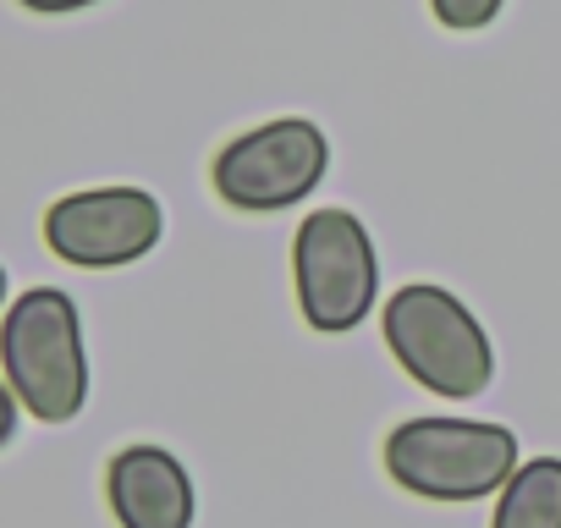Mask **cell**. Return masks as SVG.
Returning <instances> with one entry per match:
<instances>
[{
	"mask_svg": "<svg viewBox=\"0 0 561 528\" xmlns=\"http://www.w3.org/2000/svg\"><path fill=\"white\" fill-rule=\"evenodd\" d=\"M0 364L7 386L39 424H67L89 402V353L78 303L61 287L23 292L0 320Z\"/></svg>",
	"mask_w": 561,
	"mask_h": 528,
	"instance_id": "obj_1",
	"label": "cell"
},
{
	"mask_svg": "<svg viewBox=\"0 0 561 528\" xmlns=\"http://www.w3.org/2000/svg\"><path fill=\"white\" fill-rule=\"evenodd\" d=\"M386 473L424 501H479L517 473V435L479 418H408L386 440Z\"/></svg>",
	"mask_w": 561,
	"mask_h": 528,
	"instance_id": "obj_2",
	"label": "cell"
},
{
	"mask_svg": "<svg viewBox=\"0 0 561 528\" xmlns=\"http://www.w3.org/2000/svg\"><path fill=\"white\" fill-rule=\"evenodd\" d=\"M386 347L391 358L435 397L468 402L490 386L495 375V353L484 325L440 287H397L386 303Z\"/></svg>",
	"mask_w": 561,
	"mask_h": 528,
	"instance_id": "obj_3",
	"label": "cell"
},
{
	"mask_svg": "<svg viewBox=\"0 0 561 528\" xmlns=\"http://www.w3.org/2000/svg\"><path fill=\"white\" fill-rule=\"evenodd\" d=\"M293 282L298 309L314 331L336 336L364 325V314L380 298V259L369 226L353 209H314L293 242Z\"/></svg>",
	"mask_w": 561,
	"mask_h": 528,
	"instance_id": "obj_4",
	"label": "cell"
},
{
	"mask_svg": "<svg viewBox=\"0 0 561 528\" xmlns=\"http://www.w3.org/2000/svg\"><path fill=\"white\" fill-rule=\"evenodd\" d=\"M331 144L314 122L287 116V122H264L253 133H237L215 165H209V187L220 204L242 209V215H275L304 204L320 176H325Z\"/></svg>",
	"mask_w": 561,
	"mask_h": 528,
	"instance_id": "obj_5",
	"label": "cell"
},
{
	"mask_svg": "<svg viewBox=\"0 0 561 528\" xmlns=\"http://www.w3.org/2000/svg\"><path fill=\"white\" fill-rule=\"evenodd\" d=\"M165 231V209L144 187H89L45 209V248L78 271L138 264Z\"/></svg>",
	"mask_w": 561,
	"mask_h": 528,
	"instance_id": "obj_6",
	"label": "cell"
},
{
	"mask_svg": "<svg viewBox=\"0 0 561 528\" xmlns=\"http://www.w3.org/2000/svg\"><path fill=\"white\" fill-rule=\"evenodd\" d=\"M105 495L122 528H193V479L165 446H127L105 468Z\"/></svg>",
	"mask_w": 561,
	"mask_h": 528,
	"instance_id": "obj_7",
	"label": "cell"
},
{
	"mask_svg": "<svg viewBox=\"0 0 561 528\" xmlns=\"http://www.w3.org/2000/svg\"><path fill=\"white\" fill-rule=\"evenodd\" d=\"M490 528H561V457L523 462L501 484Z\"/></svg>",
	"mask_w": 561,
	"mask_h": 528,
	"instance_id": "obj_8",
	"label": "cell"
},
{
	"mask_svg": "<svg viewBox=\"0 0 561 528\" xmlns=\"http://www.w3.org/2000/svg\"><path fill=\"white\" fill-rule=\"evenodd\" d=\"M430 12L457 28V34H473V28H490L495 12H501V0H430Z\"/></svg>",
	"mask_w": 561,
	"mask_h": 528,
	"instance_id": "obj_9",
	"label": "cell"
},
{
	"mask_svg": "<svg viewBox=\"0 0 561 528\" xmlns=\"http://www.w3.org/2000/svg\"><path fill=\"white\" fill-rule=\"evenodd\" d=\"M18 440V391L0 380V446H12Z\"/></svg>",
	"mask_w": 561,
	"mask_h": 528,
	"instance_id": "obj_10",
	"label": "cell"
},
{
	"mask_svg": "<svg viewBox=\"0 0 561 528\" xmlns=\"http://www.w3.org/2000/svg\"><path fill=\"white\" fill-rule=\"evenodd\" d=\"M18 7L45 12V18H61V12H83V7H94V0H18Z\"/></svg>",
	"mask_w": 561,
	"mask_h": 528,
	"instance_id": "obj_11",
	"label": "cell"
},
{
	"mask_svg": "<svg viewBox=\"0 0 561 528\" xmlns=\"http://www.w3.org/2000/svg\"><path fill=\"white\" fill-rule=\"evenodd\" d=\"M0 309H7V264H0Z\"/></svg>",
	"mask_w": 561,
	"mask_h": 528,
	"instance_id": "obj_12",
	"label": "cell"
}]
</instances>
